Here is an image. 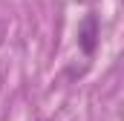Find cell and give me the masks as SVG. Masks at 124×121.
I'll list each match as a JSON object with an SVG mask.
<instances>
[{
  "instance_id": "1",
  "label": "cell",
  "mask_w": 124,
  "mask_h": 121,
  "mask_svg": "<svg viewBox=\"0 0 124 121\" xmlns=\"http://www.w3.org/2000/svg\"><path fill=\"white\" fill-rule=\"evenodd\" d=\"M78 46L84 55H93L95 46H98V17L95 15H87L78 26Z\"/></svg>"
}]
</instances>
